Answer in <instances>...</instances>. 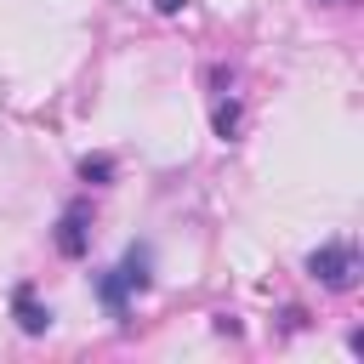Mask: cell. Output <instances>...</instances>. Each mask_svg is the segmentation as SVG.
Here are the masks:
<instances>
[{
    "label": "cell",
    "mask_w": 364,
    "mask_h": 364,
    "mask_svg": "<svg viewBox=\"0 0 364 364\" xmlns=\"http://www.w3.org/2000/svg\"><path fill=\"white\" fill-rule=\"evenodd\" d=\"M85 245H91V210H85V199H74V205L63 210V222H57V250H63L68 262H80Z\"/></svg>",
    "instance_id": "cell-2"
},
{
    "label": "cell",
    "mask_w": 364,
    "mask_h": 364,
    "mask_svg": "<svg viewBox=\"0 0 364 364\" xmlns=\"http://www.w3.org/2000/svg\"><path fill=\"white\" fill-rule=\"evenodd\" d=\"M11 313H17V324H23L28 336H46V324H51V313H46L40 296H34V284H17V290H11Z\"/></svg>",
    "instance_id": "cell-3"
},
{
    "label": "cell",
    "mask_w": 364,
    "mask_h": 364,
    "mask_svg": "<svg viewBox=\"0 0 364 364\" xmlns=\"http://www.w3.org/2000/svg\"><path fill=\"white\" fill-rule=\"evenodd\" d=\"M307 273H313L324 290H353V284H358V250L341 245V239H336V245H318V250L307 256Z\"/></svg>",
    "instance_id": "cell-1"
},
{
    "label": "cell",
    "mask_w": 364,
    "mask_h": 364,
    "mask_svg": "<svg viewBox=\"0 0 364 364\" xmlns=\"http://www.w3.org/2000/svg\"><path fill=\"white\" fill-rule=\"evenodd\" d=\"M114 273L125 279V290H142V284H148V250H142V245H131V250H125V262H119Z\"/></svg>",
    "instance_id": "cell-4"
},
{
    "label": "cell",
    "mask_w": 364,
    "mask_h": 364,
    "mask_svg": "<svg viewBox=\"0 0 364 364\" xmlns=\"http://www.w3.org/2000/svg\"><path fill=\"white\" fill-rule=\"evenodd\" d=\"M233 131H239V102H216V136L228 142Z\"/></svg>",
    "instance_id": "cell-6"
},
{
    "label": "cell",
    "mask_w": 364,
    "mask_h": 364,
    "mask_svg": "<svg viewBox=\"0 0 364 364\" xmlns=\"http://www.w3.org/2000/svg\"><path fill=\"white\" fill-rule=\"evenodd\" d=\"M154 6H159V11H165V17H171V11H182V6H188V0H154Z\"/></svg>",
    "instance_id": "cell-8"
},
{
    "label": "cell",
    "mask_w": 364,
    "mask_h": 364,
    "mask_svg": "<svg viewBox=\"0 0 364 364\" xmlns=\"http://www.w3.org/2000/svg\"><path fill=\"white\" fill-rule=\"evenodd\" d=\"M97 290H102V301H108L114 313H125V279H119V273H102V284H97Z\"/></svg>",
    "instance_id": "cell-5"
},
{
    "label": "cell",
    "mask_w": 364,
    "mask_h": 364,
    "mask_svg": "<svg viewBox=\"0 0 364 364\" xmlns=\"http://www.w3.org/2000/svg\"><path fill=\"white\" fill-rule=\"evenodd\" d=\"M80 176H85V182H108V176H114V159H108V154H97V159H80Z\"/></svg>",
    "instance_id": "cell-7"
}]
</instances>
